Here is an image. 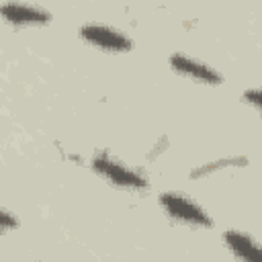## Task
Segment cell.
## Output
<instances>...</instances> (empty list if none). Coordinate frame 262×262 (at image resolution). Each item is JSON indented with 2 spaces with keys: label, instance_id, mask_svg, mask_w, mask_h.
I'll list each match as a JSON object with an SVG mask.
<instances>
[{
  "label": "cell",
  "instance_id": "obj_1",
  "mask_svg": "<svg viewBox=\"0 0 262 262\" xmlns=\"http://www.w3.org/2000/svg\"><path fill=\"white\" fill-rule=\"evenodd\" d=\"M90 166L92 170L104 178L108 184L117 186V188H123V190H133V192H141V190H147L149 188V182L147 178L133 166L125 164L123 160L115 158L113 154L108 151H98L94 154V158L90 160Z\"/></svg>",
  "mask_w": 262,
  "mask_h": 262
},
{
  "label": "cell",
  "instance_id": "obj_7",
  "mask_svg": "<svg viewBox=\"0 0 262 262\" xmlns=\"http://www.w3.org/2000/svg\"><path fill=\"white\" fill-rule=\"evenodd\" d=\"M231 164H237V166H244L248 164L246 158H225V160H219V162H211V164H205L201 168H194L192 170V176H205L209 172H215L219 168H225V166H231Z\"/></svg>",
  "mask_w": 262,
  "mask_h": 262
},
{
  "label": "cell",
  "instance_id": "obj_4",
  "mask_svg": "<svg viewBox=\"0 0 262 262\" xmlns=\"http://www.w3.org/2000/svg\"><path fill=\"white\" fill-rule=\"evenodd\" d=\"M168 63H170V68H172L178 76L188 78V80H192V82L207 84V86H219V84H223L221 72H219L217 68L209 66L207 61L199 59V57H192V55L174 51V53L168 57Z\"/></svg>",
  "mask_w": 262,
  "mask_h": 262
},
{
  "label": "cell",
  "instance_id": "obj_6",
  "mask_svg": "<svg viewBox=\"0 0 262 262\" xmlns=\"http://www.w3.org/2000/svg\"><path fill=\"white\" fill-rule=\"evenodd\" d=\"M221 239L237 262H262V244L250 233L239 229H225Z\"/></svg>",
  "mask_w": 262,
  "mask_h": 262
},
{
  "label": "cell",
  "instance_id": "obj_2",
  "mask_svg": "<svg viewBox=\"0 0 262 262\" xmlns=\"http://www.w3.org/2000/svg\"><path fill=\"white\" fill-rule=\"evenodd\" d=\"M158 203L164 209V213L180 225H186V227H211L213 225L211 215L194 199H190L184 192L166 190L158 196Z\"/></svg>",
  "mask_w": 262,
  "mask_h": 262
},
{
  "label": "cell",
  "instance_id": "obj_9",
  "mask_svg": "<svg viewBox=\"0 0 262 262\" xmlns=\"http://www.w3.org/2000/svg\"><path fill=\"white\" fill-rule=\"evenodd\" d=\"M0 225H2L4 231H10V229H16L18 219L12 217V213H10L8 209H2V213H0Z\"/></svg>",
  "mask_w": 262,
  "mask_h": 262
},
{
  "label": "cell",
  "instance_id": "obj_8",
  "mask_svg": "<svg viewBox=\"0 0 262 262\" xmlns=\"http://www.w3.org/2000/svg\"><path fill=\"white\" fill-rule=\"evenodd\" d=\"M242 100L246 104H250L252 108H256L260 113V117H262V88H248V90H244Z\"/></svg>",
  "mask_w": 262,
  "mask_h": 262
},
{
  "label": "cell",
  "instance_id": "obj_5",
  "mask_svg": "<svg viewBox=\"0 0 262 262\" xmlns=\"http://www.w3.org/2000/svg\"><path fill=\"white\" fill-rule=\"evenodd\" d=\"M0 14L12 27H41L51 20L49 10L27 2H4L0 4Z\"/></svg>",
  "mask_w": 262,
  "mask_h": 262
},
{
  "label": "cell",
  "instance_id": "obj_3",
  "mask_svg": "<svg viewBox=\"0 0 262 262\" xmlns=\"http://www.w3.org/2000/svg\"><path fill=\"white\" fill-rule=\"evenodd\" d=\"M78 35L88 45L108 53H127L133 49V39L125 31L104 23H86L78 29Z\"/></svg>",
  "mask_w": 262,
  "mask_h": 262
}]
</instances>
